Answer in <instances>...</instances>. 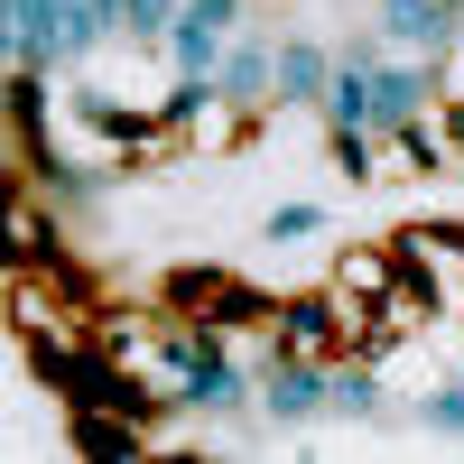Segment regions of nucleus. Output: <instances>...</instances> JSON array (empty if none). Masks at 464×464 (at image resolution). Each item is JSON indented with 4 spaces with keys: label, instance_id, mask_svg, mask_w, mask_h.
<instances>
[{
    "label": "nucleus",
    "instance_id": "nucleus-2",
    "mask_svg": "<svg viewBox=\"0 0 464 464\" xmlns=\"http://www.w3.org/2000/svg\"><path fill=\"white\" fill-rule=\"evenodd\" d=\"M279 343L288 353H316V362H343L362 343V316L343 306V288H288L279 297Z\"/></svg>",
    "mask_w": 464,
    "mask_h": 464
},
{
    "label": "nucleus",
    "instance_id": "nucleus-1",
    "mask_svg": "<svg viewBox=\"0 0 464 464\" xmlns=\"http://www.w3.org/2000/svg\"><path fill=\"white\" fill-rule=\"evenodd\" d=\"M400 288L409 297H428V306H455L464 297V223H400Z\"/></svg>",
    "mask_w": 464,
    "mask_h": 464
},
{
    "label": "nucleus",
    "instance_id": "nucleus-18",
    "mask_svg": "<svg viewBox=\"0 0 464 464\" xmlns=\"http://www.w3.org/2000/svg\"><path fill=\"white\" fill-rule=\"evenodd\" d=\"M325 232V205H269V242H316Z\"/></svg>",
    "mask_w": 464,
    "mask_h": 464
},
{
    "label": "nucleus",
    "instance_id": "nucleus-9",
    "mask_svg": "<svg viewBox=\"0 0 464 464\" xmlns=\"http://www.w3.org/2000/svg\"><path fill=\"white\" fill-rule=\"evenodd\" d=\"M232 288V269H214V260H177V269H159V279H149V297L168 306V316H214V297Z\"/></svg>",
    "mask_w": 464,
    "mask_h": 464
},
{
    "label": "nucleus",
    "instance_id": "nucleus-7",
    "mask_svg": "<svg viewBox=\"0 0 464 464\" xmlns=\"http://www.w3.org/2000/svg\"><path fill=\"white\" fill-rule=\"evenodd\" d=\"M325 372H334V362H316V353H279V362L260 372V409L288 418V428H297V418H316V409H325Z\"/></svg>",
    "mask_w": 464,
    "mask_h": 464
},
{
    "label": "nucleus",
    "instance_id": "nucleus-8",
    "mask_svg": "<svg viewBox=\"0 0 464 464\" xmlns=\"http://www.w3.org/2000/svg\"><path fill=\"white\" fill-rule=\"evenodd\" d=\"M334 288H343V306H353V316L391 306V297H400V260H391V242H362V251H343V260H334Z\"/></svg>",
    "mask_w": 464,
    "mask_h": 464
},
{
    "label": "nucleus",
    "instance_id": "nucleus-15",
    "mask_svg": "<svg viewBox=\"0 0 464 464\" xmlns=\"http://www.w3.org/2000/svg\"><path fill=\"white\" fill-rule=\"evenodd\" d=\"M381 149H391V168H418V177H437V168H455L446 159V130L418 111V121H400V130H381Z\"/></svg>",
    "mask_w": 464,
    "mask_h": 464
},
{
    "label": "nucleus",
    "instance_id": "nucleus-16",
    "mask_svg": "<svg viewBox=\"0 0 464 464\" xmlns=\"http://www.w3.org/2000/svg\"><path fill=\"white\" fill-rule=\"evenodd\" d=\"M177 19H186V0H121V37L130 47H168Z\"/></svg>",
    "mask_w": 464,
    "mask_h": 464
},
{
    "label": "nucleus",
    "instance_id": "nucleus-10",
    "mask_svg": "<svg viewBox=\"0 0 464 464\" xmlns=\"http://www.w3.org/2000/svg\"><path fill=\"white\" fill-rule=\"evenodd\" d=\"M65 437H74V455H149V418H121V409H74L65 418Z\"/></svg>",
    "mask_w": 464,
    "mask_h": 464
},
{
    "label": "nucleus",
    "instance_id": "nucleus-13",
    "mask_svg": "<svg viewBox=\"0 0 464 464\" xmlns=\"http://www.w3.org/2000/svg\"><path fill=\"white\" fill-rule=\"evenodd\" d=\"M325 418H391V391H381V372L362 353H343L325 372Z\"/></svg>",
    "mask_w": 464,
    "mask_h": 464
},
{
    "label": "nucleus",
    "instance_id": "nucleus-4",
    "mask_svg": "<svg viewBox=\"0 0 464 464\" xmlns=\"http://www.w3.org/2000/svg\"><path fill=\"white\" fill-rule=\"evenodd\" d=\"M428 93H437V65H428V56H372V130L418 121Z\"/></svg>",
    "mask_w": 464,
    "mask_h": 464
},
{
    "label": "nucleus",
    "instance_id": "nucleus-14",
    "mask_svg": "<svg viewBox=\"0 0 464 464\" xmlns=\"http://www.w3.org/2000/svg\"><path fill=\"white\" fill-rule=\"evenodd\" d=\"M223 343L232 334H269V325H279V288H251V279H232L223 297H214V316H205Z\"/></svg>",
    "mask_w": 464,
    "mask_h": 464
},
{
    "label": "nucleus",
    "instance_id": "nucleus-19",
    "mask_svg": "<svg viewBox=\"0 0 464 464\" xmlns=\"http://www.w3.org/2000/svg\"><path fill=\"white\" fill-rule=\"evenodd\" d=\"M186 10H196L205 28H223V37H242V28H251V0H186Z\"/></svg>",
    "mask_w": 464,
    "mask_h": 464
},
{
    "label": "nucleus",
    "instance_id": "nucleus-3",
    "mask_svg": "<svg viewBox=\"0 0 464 464\" xmlns=\"http://www.w3.org/2000/svg\"><path fill=\"white\" fill-rule=\"evenodd\" d=\"M381 37H391L400 56L455 65L464 56V10H446V0H381Z\"/></svg>",
    "mask_w": 464,
    "mask_h": 464
},
{
    "label": "nucleus",
    "instance_id": "nucleus-12",
    "mask_svg": "<svg viewBox=\"0 0 464 464\" xmlns=\"http://www.w3.org/2000/svg\"><path fill=\"white\" fill-rule=\"evenodd\" d=\"M334 65L343 56H325V37H279V102H325Z\"/></svg>",
    "mask_w": 464,
    "mask_h": 464
},
{
    "label": "nucleus",
    "instance_id": "nucleus-17",
    "mask_svg": "<svg viewBox=\"0 0 464 464\" xmlns=\"http://www.w3.org/2000/svg\"><path fill=\"white\" fill-rule=\"evenodd\" d=\"M409 418H428V428L464 437V381H446V391H428V400H409Z\"/></svg>",
    "mask_w": 464,
    "mask_h": 464
},
{
    "label": "nucleus",
    "instance_id": "nucleus-5",
    "mask_svg": "<svg viewBox=\"0 0 464 464\" xmlns=\"http://www.w3.org/2000/svg\"><path fill=\"white\" fill-rule=\"evenodd\" d=\"M56 196H47V186H37V196H28V186H10V269H56L65 260V232H56Z\"/></svg>",
    "mask_w": 464,
    "mask_h": 464
},
{
    "label": "nucleus",
    "instance_id": "nucleus-21",
    "mask_svg": "<svg viewBox=\"0 0 464 464\" xmlns=\"http://www.w3.org/2000/svg\"><path fill=\"white\" fill-rule=\"evenodd\" d=\"M446 10H464V0H446Z\"/></svg>",
    "mask_w": 464,
    "mask_h": 464
},
{
    "label": "nucleus",
    "instance_id": "nucleus-11",
    "mask_svg": "<svg viewBox=\"0 0 464 464\" xmlns=\"http://www.w3.org/2000/svg\"><path fill=\"white\" fill-rule=\"evenodd\" d=\"M223 47H232V37H223V28H205L196 10H186V19L168 28V47H159V56H168L177 84H214V74H223Z\"/></svg>",
    "mask_w": 464,
    "mask_h": 464
},
{
    "label": "nucleus",
    "instance_id": "nucleus-20",
    "mask_svg": "<svg viewBox=\"0 0 464 464\" xmlns=\"http://www.w3.org/2000/svg\"><path fill=\"white\" fill-rule=\"evenodd\" d=\"M437 130H446V159H455V168H464V102H455V111H446V121H437Z\"/></svg>",
    "mask_w": 464,
    "mask_h": 464
},
{
    "label": "nucleus",
    "instance_id": "nucleus-6",
    "mask_svg": "<svg viewBox=\"0 0 464 464\" xmlns=\"http://www.w3.org/2000/svg\"><path fill=\"white\" fill-rule=\"evenodd\" d=\"M214 84L242 102V111H269V102H279V47H269L260 28H242V37L223 47V74H214Z\"/></svg>",
    "mask_w": 464,
    "mask_h": 464
}]
</instances>
